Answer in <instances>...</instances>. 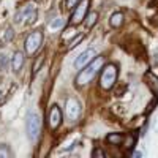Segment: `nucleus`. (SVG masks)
Segmentation results:
<instances>
[{
  "mask_svg": "<svg viewBox=\"0 0 158 158\" xmlns=\"http://www.w3.org/2000/svg\"><path fill=\"white\" fill-rule=\"evenodd\" d=\"M103 62H104V57H95L89 65H85L84 70L79 71V74H77V77H76V84H77L79 87L89 84L92 79L98 74V71L103 68Z\"/></svg>",
  "mask_w": 158,
  "mask_h": 158,
  "instance_id": "1",
  "label": "nucleus"
},
{
  "mask_svg": "<svg viewBox=\"0 0 158 158\" xmlns=\"http://www.w3.org/2000/svg\"><path fill=\"white\" fill-rule=\"evenodd\" d=\"M117 76H118V70L117 65L109 63L101 70V76H100V85L103 90H111L114 87V84L117 82Z\"/></svg>",
  "mask_w": 158,
  "mask_h": 158,
  "instance_id": "2",
  "label": "nucleus"
},
{
  "mask_svg": "<svg viewBox=\"0 0 158 158\" xmlns=\"http://www.w3.org/2000/svg\"><path fill=\"white\" fill-rule=\"evenodd\" d=\"M36 16H38L36 6L33 3H25L16 11L15 21L18 24H32V22L36 21Z\"/></svg>",
  "mask_w": 158,
  "mask_h": 158,
  "instance_id": "3",
  "label": "nucleus"
},
{
  "mask_svg": "<svg viewBox=\"0 0 158 158\" xmlns=\"http://www.w3.org/2000/svg\"><path fill=\"white\" fill-rule=\"evenodd\" d=\"M25 128H27V135L32 141L38 139L40 133H41V120H40L38 114H29L27 120H25Z\"/></svg>",
  "mask_w": 158,
  "mask_h": 158,
  "instance_id": "4",
  "label": "nucleus"
},
{
  "mask_svg": "<svg viewBox=\"0 0 158 158\" xmlns=\"http://www.w3.org/2000/svg\"><path fill=\"white\" fill-rule=\"evenodd\" d=\"M89 6H90V0H81L73 10V15L70 18V24L71 25H79L87 16L89 13Z\"/></svg>",
  "mask_w": 158,
  "mask_h": 158,
  "instance_id": "5",
  "label": "nucleus"
},
{
  "mask_svg": "<svg viewBox=\"0 0 158 158\" xmlns=\"http://www.w3.org/2000/svg\"><path fill=\"white\" fill-rule=\"evenodd\" d=\"M41 44H43V32L35 30L27 36V40H25V52H27L29 56H33L35 52L41 48Z\"/></svg>",
  "mask_w": 158,
  "mask_h": 158,
  "instance_id": "6",
  "label": "nucleus"
},
{
  "mask_svg": "<svg viewBox=\"0 0 158 158\" xmlns=\"http://www.w3.org/2000/svg\"><path fill=\"white\" fill-rule=\"evenodd\" d=\"M65 111H67V117L71 122H77L79 115H81V103L76 98H68L67 104H65Z\"/></svg>",
  "mask_w": 158,
  "mask_h": 158,
  "instance_id": "7",
  "label": "nucleus"
},
{
  "mask_svg": "<svg viewBox=\"0 0 158 158\" xmlns=\"http://www.w3.org/2000/svg\"><path fill=\"white\" fill-rule=\"evenodd\" d=\"M63 120V115H62V111L57 104H54L51 109H49V114H48V123H49V128L51 130H57L60 127Z\"/></svg>",
  "mask_w": 158,
  "mask_h": 158,
  "instance_id": "8",
  "label": "nucleus"
},
{
  "mask_svg": "<svg viewBox=\"0 0 158 158\" xmlns=\"http://www.w3.org/2000/svg\"><path fill=\"white\" fill-rule=\"evenodd\" d=\"M95 57H97L95 49H85L84 52H81V54L77 56V59H76V62H74V67H76L77 70H81V68L85 67V65H89Z\"/></svg>",
  "mask_w": 158,
  "mask_h": 158,
  "instance_id": "9",
  "label": "nucleus"
},
{
  "mask_svg": "<svg viewBox=\"0 0 158 158\" xmlns=\"http://www.w3.org/2000/svg\"><path fill=\"white\" fill-rule=\"evenodd\" d=\"M24 52H21V51H18V52H15V56H13V60H11V67H13V71L15 73H18L22 67H24Z\"/></svg>",
  "mask_w": 158,
  "mask_h": 158,
  "instance_id": "10",
  "label": "nucleus"
},
{
  "mask_svg": "<svg viewBox=\"0 0 158 158\" xmlns=\"http://www.w3.org/2000/svg\"><path fill=\"white\" fill-rule=\"evenodd\" d=\"M146 79H147V84H149V87L152 89V92H153L155 95H158V77H156L153 73L147 71V73H146Z\"/></svg>",
  "mask_w": 158,
  "mask_h": 158,
  "instance_id": "11",
  "label": "nucleus"
},
{
  "mask_svg": "<svg viewBox=\"0 0 158 158\" xmlns=\"http://www.w3.org/2000/svg\"><path fill=\"white\" fill-rule=\"evenodd\" d=\"M109 24H111V27H114V29L122 27V24H123V13H120V11L114 13V15L111 16V19H109Z\"/></svg>",
  "mask_w": 158,
  "mask_h": 158,
  "instance_id": "12",
  "label": "nucleus"
},
{
  "mask_svg": "<svg viewBox=\"0 0 158 158\" xmlns=\"http://www.w3.org/2000/svg\"><path fill=\"white\" fill-rule=\"evenodd\" d=\"M123 139H125V136L120 135V133H111V135L106 138V141H108L109 144H112V146H120V144L123 142Z\"/></svg>",
  "mask_w": 158,
  "mask_h": 158,
  "instance_id": "13",
  "label": "nucleus"
},
{
  "mask_svg": "<svg viewBox=\"0 0 158 158\" xmlns=\"http://www.w3.org/2000/svg\"><path fill=\"white\" fill-rule=\"evenodd\" d=\"M97 21H98V13H97V11L87 13V16H85V27H87V29H92V27L97 24Z\"/></svg>",
  "mask_w": 158,
  "mask_h": 158,
  "instance_id": "14",
  "label": "nucleus"
},
{
  "mask_svg": "<svg viewBox=\"0 0 158 158\" xmlns=\"http://www.w3.org/2000/svg\"><path fill=\"white\" fill-rule=\"evenodd\" d=\"M43 62H44V54H40L38 57H36V62L33 63V70H32V73H33V76L40 71V68H41V65H43Z\"/></svg>",
  "mask_w": 158,
  "mask_h": 158,
  "instance_id": "15",
  "label": "nucleus"
},
{
  "mask_svg": "<svg viewBox=\"0 0 158 158\" xmlns=\"http://www.w3.org/2000/svg\"><path fill=\"white\" fill-rule=\"evenodd\" d=\"M11 156V150L5 146V144H2L0 146V158H10Z\"/></svg>",
  "mask_w": 158,
  "mask_h": 158,
  "instance_id": "16",
  "label": "nucleus"
},
{
  "mask_svg": "<svg viewBox=\"0 0 158 158\" xmlns=\"http://www.w3.org/2000/svg\"><path fill=\"white\" fill-rule=\"evenodd\" d=\"M82 38H84V35H77L74 40H71V41H70L68 48H70V49H71V48H76V46H77V43H81V41H82Z\"/></svg>",
  "mask_w": 158,
  "mask_h": 158,
  "instance_id": "17",
  "label": "nucleus"
},
{
  "mask_svg": "<svg viewBox=\"0 0 158 158\" xmlns=\"http://www.w3.org/2000/svg\"><path fill=\"white\" fill-rule=\"evenodd\" d=\"M13 36H15V32H13V29H6L5 30V41H10V40H13Z\"/></svg>",
  "mask_w": 158,
  "mask_h": 158,
  "instance_id": "18",
  "label": "nucleus"
},
{
  "mask_svg": "<svg viewBox=\"0 0 158 158\" xmlns=\"http://www.w3.org/2000/svg\"><path fill=\"white\" fill-rule=\"evenodd\" d=\"M65 3H67V8H73V6H76L77 3H79V0H65Z\"/></svg>",
  "mask_w": 158,
  "mask_h": 158,
  "instance_id": "19",
  "label": "nucleus"
},
{
  "mask_svg": "<svg viewBox=\"0 0 158 158\" xmlns=\"http://www.w3.org/2000/svg\"><path fill=\"white\" fill-rule=\"evenodd\" d=\"M92 156H101L103 158V156H106V153H104L101 149H95L94 152H92Z\"/></svg>",
  "mask_w": 158,
  "mask_h": 158,
  "instance_id": "20",
  "label": "nucleus"
},
{
  "mask_svg": "<svg viewBox=\"0 0 158 158\" xmlns=\"http://www.w3.org/2000/svg\"><path fill=\"white\" fill-rule=\"evenodd\" d=\"M57 27H63V19L62 18H57V21L52 24V29H57Z\"/></svg>",
  "mask_w": 158,
  "mask_h": 158,
  "instance_id": "21",
  "label": "nucleus"
},
{
  "mask_svg": "<svg viewBox=\"0 0 158 158\" xmlns=\"http://www.w3.org/2000/svg\"><path fill=\"white\" fill-rule=\"evenodd\" d=\"M135 156L139 158V156H142V153H141V152H135Z\"/></svg>",
  "mask_w": 158,
  "mask_h": 158,
  "instance_id": "22",
  "label": "nucleus"
},
{
  "mask_svg": "<svg viewBox=\"0 0 158 158\" xmlns=\"http://www.w3.org/2000/svg\"><path fill=\"white\" fill-rule=\"evenodd\" d=\"M0 100H2V94H0Z\"/></svg>",
  "mask_w": 158,
  "mask_h": 158,
  "instance_id": "23",
  "label": "nucleus"
}]
</instances>
